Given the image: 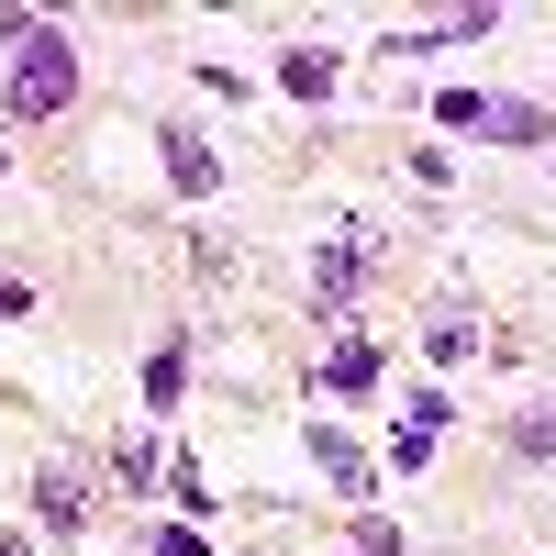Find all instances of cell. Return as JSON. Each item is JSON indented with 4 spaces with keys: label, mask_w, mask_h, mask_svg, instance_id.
I'll use <instances>...</instances> for the list:
<instances>
[{
    "label": "cell",
    "mask_w": 556,
    "mask_h": 556,
    "mask_svg": "<svg viewBox=\"0 0 556 556\" xmlns=\"http://www.w3.org/2000/svg\"><path fill=\"white\" fill-rule=\"evenodd\" d=\"M501 434H513V456H556V401H545V412H513Z\"/></svg>",
    "instance_id": "9c48e42d"
},
{
    "label": "cell",
    "mask_w": 556,
    "mask_h": 556,
    "mask_svg": "<svg viewBox=\"0 0 556 556\" xmlns=\"http://www.w3.org/2000/svg\"><path fill=\"white\" fill-rule=\"evenodd\" d=\"M367 267H379V235H367V223H334V245L312 256V312H345Z\"/></svg>",
    "instance_id": "7a4b0ae2"
},
{
    "label": "cell",
    "mask_w": 556,
    "mask_h": 556,
    "mask_svg": "<svg viewBox=\"0 0 556 556\" xmlns=\"http://www.w3.org/2000/svg\"><path fill=\"white\" fill-rule=\"evenodd\" d=\"M34 513H45V523H56V534H67V523L89 513V490H78L67 468H45V479H34Z\"/></svg>",
    "instance_id": "ba28073f"
},
{
    "label": "cell",
    "mask_w": 556,
    "mask_h": 556,
    "mask_svg": "<svg viewBox=\"0 0 556 556\" xmlns=\"http://www.w3.org/2000/svg\"><path fill=\"white\" fill-rule=\"evenodd\" d=\"M156 156H167V190H178V201H212V190H223V156L201 146L190 123H167V134H156Z\"/></svg>",
    "instance_id": "3957f363"
},
{
    "label": "cell",
    "mask_w": 556,
    "mask_h": 556,
    "mask_svg": "<svg viewBox=\"0 0 556 556\" xmlns=\"http://www.w3.org/2000/svg\"><path fill=\"white\" fill-rule=\"evenodd\" d=\"M278 89H301V101H323V89H334V56H323V45H290V56H278Z\"/></svg>",
    "instance_id": "52a82bcc"
},
{
    "label": "cell",
    "mask_w": 556,
    "mask_h": 556,
    "mask_svg": "<svg viewBox=\"0 0 556 556\" xmlns=\"http://www.w3.org/2000/svg\"><path fill=\"white\" fill-rule=\"evenodd\" d=\"M312 468L334 479V501H367V456H356V434H334V424H312Z\"/></svg>",
    "instance_id": "277c9868"
},
{
    "label": "cell",
    "mask_w": 556,
    "mask_h": 556,
    "mask_svg": "<svg viewBox=\"0 0 556 556\" xmlns=\"http://www.w3.org/2000/svg\"><path fill=\"white\" fill-rule=\"evenodd\" d=\"M156 556H212V545H201L190 523H167V534H156Z\"/></svg>",
    "instance_id": "8fae6325"
},
{
    "label": "cell",
    "mask_w": 556,
    "mask_h": 556,
    "mask_svg": "<svg viewBox=\"0 0 556 556\" xmlns=\"http://www.w3.org/2000/svg\"><path fill=\"white\" fill-rule=\"evenodd\" d=\"M323 390H334V401H367V390H379V345H334V356H323Z\"/></svg>",
    "instance_id": "5b68a950"
},
{
    "label": "cell",
    "mask_w": 556,
    "mask_h": 556,
    "mask_svg": "<svg viewBox=\"0 0 556 556\" xmlns=\"http://www.w3.org/2000/svg\"><path fill=\"white\" fill-rule=\"evenodd\" d=\"M0 34L23 45V56H12V123H56V112L78 101V45H67L56 23H34V12H12Z\"/></svg>",
    "instance_id": "6da1fadb"
},
{
    "label": "cell",
    "mask_w": 556,
    "mask_h": 556,
    "mask_svg": "<svg viewBox=\"0 0 556 556\" xmlns=\"http://www.w3.org/2000/svg\"><path fill=\"white\" fill-rule=\"evenodd\" d=\"M479 134H490V146H545V112L534 101H490V89H479Z\"/></svg>",
    "instance_id": "8992f818"
},
{
    "label": "cell",
    "mask_w": 556,
    "mask_h": 556,
    "mask_svg": "<svg viewBox=\"0 0 556 556\" xmlns=\"http://www.w3.org/2000/svg\"><path fill=\"white\" fill-rule=\"evenodd\" d=\"M178 379H190V345H156L146 356V401H178Z\"/></svg>",
    "instance_id": "30bf717a"
}]
</instances>
